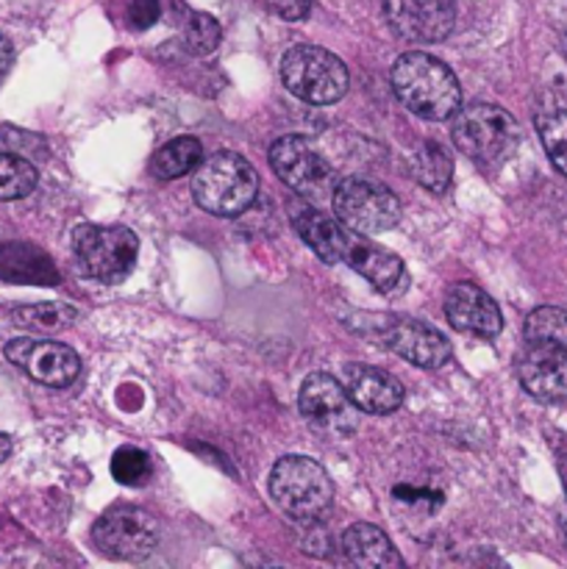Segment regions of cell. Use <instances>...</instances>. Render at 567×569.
I'll list each match as a JSON object with an SVG mask.
<instances>
[{"instance_id": "cell-1", "label": "cell", "mask_w": 567, "mask_h": 569, "mask_svg": "<svg viewBox=\"0 0 567 569\" xmlns=\"http://www.w3.org/2000/svg\"><path fill=\"white\" fill-rule=\"evenodd\" d=\"M395 94L422 120H448L461 109V87L448 64L428 53H404L389 70Z\"/></svg>"}, {"instance_id": "cell-2", "label": "cell", "mask_w": 567, "mask_h": 569, "mask_svg": "<svg viewBox=\"0 0 567 569\" xmlns=\"http://www.w3.org/2000/svg\"><path fill=\"white\" fill-rule=\"evenodd\" d=\"M259 192V176L245 156L220 150L195 167L192 198L215 217H239Z\"/></svg>"}, {"instance_id": "cell-3", "label": "cell", "mask_w": 567, "mask_h": 569, "mask_svg": "<svg viewBox=\"0 0 567 569\" xmlns=\"http://www.w3.org/2000/svg\"><path fill=\"white\" fill-rule=\"evenodd\" d=\"M270 495L289 517L311 522L331 509L334 483L309 456H284L270 472Z\"/></svg>"}, {"instance_id": "cell-4", "label": "cell", "mask_w": 567, "mask_h": 569, "mask_svg": "<svg viewBox=\"0 0 567 569\" xmlns=\"http://www.w3.org/2000/svg\"><path fill=\"white\" fill-rule=\"evenodd\" d=\"M450 133L456 148L484 167L504 161L520 142L517 120L495 103H470L456 111Z\"/></svg>"}, {"instance_id": "cell-5", "label": "cell", "mask_w": 567, "mask_h": 569, "mask_svg": "<svg viewBox=\"0 0 567 569\" xmlns=\"http://www.w3.org/2000/svg\"><path fill=\"white\" fill-rule=\"evenodd\" d=\"M281 81L295 98L311 106H328L348 92L350 72L331 50L295 44L281 59Z\"/></svg>"}, {"instance_id": "cell-6", "label": "cell", "mask_w": 567, "mask_h": 569, "mask_svg": "<svg viewBox=\"0 0 567 569\" xmlns=\"http://www.w3.org/2000/svg\"><path fill=\"white\" fill-rule=\"evenodd\" d=\"M72 253L89 278L120 283L137 264L139 239L126 226H78L72 231Z\"/></svg>"}, {"instance_id": "cell-7", "label": "cell", "mask_w": 567, "mask_h": 569, "mask_svg": "<svg viewBox=\"0 0 567 569\" xmlns=\"http://www.w3.org/2000/svg\"><path fill=\"white\" fill-rule=\"evenodd\" d=\"M334 214L348 231L372 233L389 231L400 220V200L384 183L370 178H345L331 194Z\"/></svg>"}, {"instance_id": "cell-8", "label": "cell", "mask_w": 567, "mask_h": 569, "mask_svg": "<svg viewBox=\"0 0 567 569\" xmlns=\"http://www.w3.org/2000/svg\"><path fill=\"white\" fill-rule=\"evenodd\" d=\"M94 548L117 561H139L153 553L159 542V522L137 506H111L92 528Z\"/></svg>"}, {"instance_id": "cell-9", "label": "cell", "mask_w": 567, "mask_h": 569, "mask_svg": "<svg viewBox=\"0 0 567 569\" xmlns=\"http://www.w3.org/2000/svg\"><path fill=\"white\" fill-rule=\"evenodd\" d=\"M270 164L292 192L304 194L306 200H315V203L328 200L337 189L334 167L304 137L276 139L270 148Z\"/></svg>"}, {"instance_id": "cell-10", "label": "cell", "mask_w": 567, "mask_h": 569, "mask_svg": "<svg viewBox=\"0 0 567 569\" xmlns=\"http://www.w3.org/2000/svg\"><path fill=\"white\" fill-rule=\"evenodd\" d=\"M520 387L539 403H559L567 398V348L554 339H534L517 356Z\"/></svg>"}, {"instance_id": "cell-11", "label": "cell", "mask_w": 567, "mask_h": 569, "mask_svg": "<svg viewBox=\"0 0 567 569\" xmlns=\"http://www.w3.org/2000/svg\"><path fill=\"white\" fill-rule=\"evenodd\" d=\"M384 322L387 326L372 328L370 337L409 365L437 370L450 359V342L426 322L406 320V317H384Z\"/></svg>"}, {"instance_id": "cell-12", "label": "cell", "mask_w": 567, "mask_h": 569, "mask_svg": "<svg viewBox=\"0 0 567 569\" xmlns=\"http://www.w3.org/2000/svg\"><path fill=\"white\" fill-rule=\"evenodd\" d=\"M384 11L392 31L406 42H442L456 26L454 0H384Z\"/></svg>"}, {"instance_id": "cell-13", "label": "cell", "mask_w": 567, "mask_h": 569, "mask_svg": "<svg viewBox=\"0 0 567 569\" xmlns=\"http://www.w3.org/2000/svg\"><path fill=\"white\" fill-rule=\"evenodd\" d=\"M6 359L44 387H70L81 372V359L72 348L42 339H14L6 345Z\"/></svg>"}, {"instance_id": "cell-14", "label": "cell", "mask_w": 567, "mask_h": 569, "mask_svg": "<svg viewBox=\"0 0 567 569\" xmlns=\"http://www.w3.org/2000/svg\"><path fill=\"white\" fill-rule=\"evenodd\" d=\"M445 317L456 331L484 339L498 337L500 328H504L498 303L470 281H461L450 289L448 298H445Z\"/></svg>"}, {"instance_id": "cell-15", "label": "cell", "mask_w": 567, "mask_h": 569, "mask_svg": "<svg viewBox=\"0 0 567 569\" xmlns=\"http://www.w3.org/2000/svg\"><path fill=\"white\" fill-rule=\"evenodd\" d=\"M345 392L365 415H392L404 403V387L395 376L370 365L345 367Z\"/></svg>"}, {"instance_id": "cell-16", "label": "cell", "mask_w": 567, "mask_h": 569, "mask_svg": "<svg viewBox=\"0 0 567 569\" xmlns=\"http://www.w3.org/2000/svg\"><path fill=\"white\" fill-rule=\"evenodd\" d=\"M342 261L348 267H354L361 278H367L378 292L395 295L404 289L406 283L404 261H400L395 253H389L387 248H381V244H372L367 242V239L354 237V231H350L348 244H345Z\"/></svg>"}, {"instance_id": "cell-17", "label": "cell", "mask_w": 567, "mask_h": 569, "mask_svg": "<svg viewBox=\"0 0 567 569\" xmlns=\"http://www.w3.org/2000/svg\"><path fill=\"white\" fill-rule=\"evenodd\" d=\"M298 409L306 420L328 428L350 426V398L342 383L328 372H315L304 381L298 395Z\"/></svg>"}, {"instance_id": "cell-18", "label": "cell", "mask_w": 567, "mask_h": 569, "mask_svg": "<svg viewBox=\"0 0 567 569\" xmlns=\"http://www.w3.org/2000/svg\"><path fill=\"white\" fill-rule=\"evenodd\" d=\"M534 126L548 159L561 176H567V81L559 78L543 89L534 109Z\"/></svg>"}, {"instance_id": "cell-19", "label": "cell", "mask_w": 567, "mask_h": 569, "mask_svg": "<svg viewBox=\"0 0 567 569\" xmlns=\"http://www.w3.org/2000/svg\"><path fill=\"white\" fill-rule=\"evenodd\" d=\"M0 281L56 287L61 281L59 267L37 244L3 242L0 244Z\"/></svg>"}, {"instance_id": "cell-20", "label": "cell", "mask_w": 567, "mask_h": 569, "mask_svg": "<svg viewBox=\"0 0 567 569\" xmlns=\"http://www.w3.org/2000/svg\"><path fill=\"white\" fill-rule=\"evenodd\" d=\"M342 553L350 565L361 569H395L404 565L387 533L370 522H356L342 533Z\"/></svg>"}, {"instance_id": "cell-21", "label": "cell", "mask_w": 567, "mask_h": 569, "mask_svg": "<svg viewBox=\"0 0 567 569\" xmlns=\"http://www.w3.org/2000/svg\"><path fill=\"white\" fill-rule=\"evenodd\" d=\"M292 226L298 231V237L320 256L322 261L334 264V261H342L345 244H348L350 231L342 222L331 220L328 214L317 209H298L292 214Z\"/></svg>"}, {"instance_id": "cell-22", "label": "cell", "mask_w": 567, "mask_h": 569, "mask_svg": "<svg viewBox=\"0 0 567 569\" xmlns=\"http://www.w3.org/2000/svg\"><path fill=\"white\" fill-rule=\"evenodd\" d=\"M409 170L420 187H426L428 192H445L454 178V161L445 153L442 144L437 142H422L411 150L409 156Z\"/></svg>"}, {"instance_id": "cell-23", "label": "cell", "mask_w": 567, "mask_h": 569, "mask_svg": "<svg viewBox=\"0 0 567 569\" xmlns=\"http://www.w3.org/2000/svg\"><path fill=\"white\" fill-rule=\"evenodd\" d=\"M200 159H203V144L195 137H178L156 150L153 159H150V172L161 181H172V178L192 172L200 164Z\"/></svg>"}, {"instance_id": "cell-24", "label": "cell", "mask_w": 567, "mask_h": 569, "mask_svg": "<svg viewBox=\"0 0 567 569\" xmlns=\"http://www.w3.org/2000/svg\"><path fill=\"white\" fill-rule=\"evenodd\" d=\"M11 320L22 328H31V331L53 333L61 331V328H70L78 320V311L67 303H39L14 309Z\"/></svg>"}, {"instance_id": "cell-25", "label": "cell", "mask_w": 567, "mask_h": 569, "mask_svg": "<svg viewBox=\"0 0 567 569\" xmlns=\"http://www.w3.org/2000/svg\"><path fill=\"white\" fill-rule=\"evenodd\" d=\"M37 187V170L31 161L14 153H0V200H20Z\"/></svg>"}, {"instance_id": "cell-26", "label": "cell", "mask_w": 567, "mask_h": 569, "mask_svg": "<svg viewBox=\"0 0 567 569\" xmlns=\"http://www.w3.org/2000/svg\"><path fill=\"white\" fill-rule=\"evenodd\" d=\"M111 476L122 487H142L150 481V456L133 445H126L111 456Z\"/></svg>"}, {"instance_id": "cell-27", "label": "cell", "mask_w": 567, "mask_h": 569, "mask_svg": "<svg viewBox=\"0 0 567 569\" xmlns=\"http://www.w3.org/2000/svg\"><path fill=\"white\" fill-rule=\"evenodd\" d=\"M220 22L203 11H195L183 22V44L195 56H209L220 44Z\"/></svg>"}, {"instance_id": "cell-28", "label": "cell", "mask_w": 567, "mask_h": 569, "mask_svg": "<svg viewBox=\"0 0 567 569\" xmlns=\"http://www.w3.org/2000/svg\"><path fill=\"white\" fill-rule=\"evenodd\" d=\"M534 339H554V342H567V311L543 306L534 309L526 320V342Z\"/></svg>"}, {"instance_id": "cell-29", "label": "cell", "mask_w": 567, "mask_h": 569, "mask_svg": "<svg viewBox=\"0 0 567 569\" xmlns=\"http://www.w3.org/2000/svg\"><path fill=\"white\" fill-rule=\"evenodd\" d=\"M159 14V0H128L122 6V20H126V28H131V31H148L150 26H156Z\"/></svg>"}, {"instance_id": "cell-30", "label": "cell", "mask_w": 567, "mask_h": 569, "mask_svg": "<svg viewBox=\"0 0 567 569\" xmlns=\"http://www.w3.org/2000/svg\"><path fill=\"white\" fill-rule=\"evenodd\" d=\"M392 495L400 500V503H409V506L431 503L434 511H437L439 506H442V495H439V492H428V489H415V487H409V483H400V487H395Z\"/></svg>"}, {"instance_id": "cell-31", "label": "cell", "mask_w": 567, "mask_h": 569, "mask_svg": "<svg viewBox=\"0 0 567 569\" xmlns=\"http://www.w3.org/2000/svg\"><path fill=\"white\" fill-rule=\"evenodd\" d=\"M261 3L281 20H304L311 9V0H261Z\"/></svg>"}, {"instance_id": "cell-32", "label": "cell", "mask_w": 567, "mask_h": 569, "mask_svg": "<svg viewBox=\"0 0 567 569\" xmlns=\"http://www.w3.org/2000/svg\"><path fill=\"white\" fill-rule=\"evenodd\" d=\"M11 59H14V50H11V42L3 37V33H0V81H3L6 72H9Z\"/></svg>"}, {"instance_id": "cell-33", "label": "cell", "mask_w": 567, "mask_h": 569, "mask_svg": "<svg viewBox=\"0 0 567 569\" xmlns=\"http://www.w3.org/2000/svg\"><path fill=\"white\" fill-rule=\"evenodd\" d=\"M9 453H11V442H9V437H6V433H0V461L9 459Z\"/></svg>"}, {"instance_id": "cell-34", "label": "cell", "mask_w": 567, "mask_h": 569, "mask_svg": "<svg viewBox=\"0 0 567 569\" xmlns=\"http://www.w3.org/2000/svg\"><path fill=\"white\" fill-rule=\"evenodd\" d=\"M559 472H561V481H565V489H567V456H561L559 459Z\"/></svg>"}, {"instance_id": "cell-35", "label": "cell", "mask_w": 567, "mask_h": 569, "mask_svg": "<svg viewBox=\"0 0 567 569\" xmlns=\"http://www.w3.org/2000/svg\"><path fill=\"white\" fill-rule=\"evenodd\" d=\"M565 539H567V517H565Z\"/></svg>"}]
</instances>
